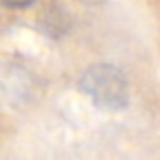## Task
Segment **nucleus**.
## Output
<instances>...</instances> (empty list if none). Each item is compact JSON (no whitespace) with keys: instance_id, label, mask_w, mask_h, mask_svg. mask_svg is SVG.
<instances>
[{"instance_id":"f257e3e1","label":"nucleus","mask_w":160,"mask_h":160,"mask_svg":"<svg viewBox=\"0 0 160 160\" xmlns=\"http://www.w3.org/2000/svg\"><path fill=\"white\" fill-rule=\"evenodd\" d=\"M79 87L93 102V106L108 112H118L130 102V85L126 75L108 63L91 65L81 75Z\"/></svg>"},{"instance_id":"f03ea898","label":"nucleus","mask_w":160,"mask_h":160,"mask_svg":"<svg viewBox=\"0 0 160 160\" xmlns=\"http://www.w3.org/2000/svg\"><path fill=\"white\" fill-rule=\"evenodd\" d=\"M2 2H6L8 6H16V8H20V6H27V4L35 2V0H2Z\"/></svg>"}]
</instances>
